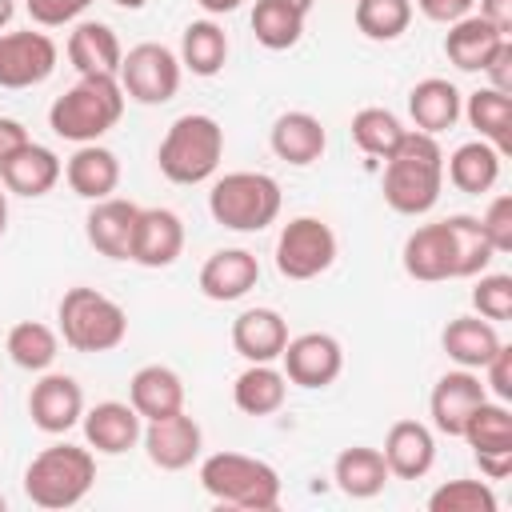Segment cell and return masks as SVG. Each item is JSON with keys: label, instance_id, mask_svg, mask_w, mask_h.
Listing matches in <instances>:
<instances>
[{"label": "cell", "instance_id": "3", "mask_svg": "<svg viewBox=\"0 0 512 512\" xmlns=\"http://www.w3.org/2000/svg\"><path fill=\"white\" fill-rule=\"evenodd\" d=\"M200 488L224 504L244 512H272L280 504V476L272 464L244 452H212L200 464Z\"/></svg>", "mask_w": 512, "mask_h": 512}, {"label": "cell", "instance_id": "32", "mask_svg": "<svg viewBox=\"0 0 512 512\" xmlns=\"http://www.w3.org/2000/svg\"><path fill=\"white\" fill-rule=\"evenodd\" d=\"M500 152L488 144V140H468V144H460L452 156H448V180L460 188V192H468V196H480V192H488L496 180H500Z\"/></svg>", "mask_w": 512, "mask_h": 512}, {"label": "cell", "instance_id": "51", "mask_svg": "<svg viewBox=\"0 0 512 512\" xmlns=\"http://www.w3.org/2000/svg\"><path fill=\"white\" fill-rule=\"evenodd\" d=\"M196 4H200L208 16H224V12H236L244 0H196Z\"/></svg>", "mask_w": 512, "mask_h": 512}, {"label": "cell", "instance_id": "49", "mask_svg": "<svg viewBox=\"0 0 512 512\" xmlns=\"http://www.w3.org/2000/svg\"><path fill=\"white\" fill-rule=\"evenodd\" d=\"M480 16L496 28V32H512V0H480Z\"/></svg>", "mask_w": 512, "mask_h": 512}, {"label": "cell", "instance_id": "19", "mask_svg": "<svg viewBox=\"0 0 512 512\" xmlns=\"http://www.w3.org/2000/svg\"><path fill=\"white\" fill-rule=\"evenodd\" d=\"M256 280H260V264L248 248H220L200 268V292L220 304L248 296L256 288Z\"/></svg>", "mask_w": 512, "mask_h": 512}, {"label": "cell", "instance_id": "30", "mask_svg": "<svg viewBox=\"0 0 512 512\" xmlns=\"http://www.w3.org/2000/svg\"><path fill=\"white\" fill-rule=\"evenodd\" d=\"M460 108H464V104H460L456 84H448V80H440V76H428V80H420V84L408 92L412 124H416V132H428V136L452 128V124L460 120Z\"/></svg>", "mask_w": 512, "mask_h": 512}, {"label": "cell", "instance_id": "34", "mask_svg": "<svg viewBox=\"0 0 512 512\" xmlns=\"http://www.w3.org/2000/svg\"><path fill=\"white\" fill-rule=\"evenodd\" d=\"M228 60V36L216 20H192L180 36V64L192 76H216Z\"/></svg>", "mask_w": 512, "mask_h": 512}, {"label": "cell", "instance_id": "13", "mask_svg": "<svg viewBox=\"0 0 512 512\" xmlns=\"http://www.w3.org/2000/svg\"><path fill=\"white\" fill-rule=\"evenodd\" d=\"M488 400V388L480 384V376L472 368H456V372H444L428 396V412H432V424L436 432L444 436H460L468 416Z\"/></svg>", "mask_w": 512, "mask_h": 512}, {"label": "cell", "instance_id": "40", "mask_svg": "<svg viewBox=\"0 0 512 512\" xmlns=\"http://www.w3.org/2000/svg\"><path fill=\"white\" fill-rule=\"evenodd\" d=\"M412 24V0H356V28L368 40H396Z\"/></svg>", "mask_w": 512, "mask_h": 512}, {"label": "cell", "instance_id": "23", "mask_svg": "<svg viewBox=\"0 0 512 512\" xmlns=\"http://www.w3.org/2000/svg\"><path fill=\"white\" fill-rule=\"evenodd\" d=\"M68 60L80 76H120V60L124 48L116 40V32L100 20H84L72 28L68 36Z\"/></svg>", "mask_w": 512, "mask_h": 512}, {"label": "cell", "instance_id": "44", "mask_svg": "<svg viewBox=\"0 0 512 512\" xmlns=\"http://www.w3.org/2000/svg\"><path fill=\"white\" fill-rule=\"evenodd\" d=\"M88 4H92V0H24L28 16H32L36 24H44V28H60V24L76 20Z\"/></svg>", "mask_w": 512, "mask_h": 512}, {"label": "cell", "instance_id": "1", "mask_svg": "<svg viewBox=\"0 0 512 512\" xmlns=\"http://www.w3.org/2000/svg\"><path fill=\"white\" fill-rule=\"evenodd\" d=\"M444 188V152L428 132H404L384 164V200L400 216H424L436 208Z\"/></svg>", "mask_w": 512, "mask_h": 512}, {"label": "cell", "instance_id": "29", "mask_svg": "<svg viewBox=\"0 0 512 512\" xmlns=\"http://www.w3.org/2000/svg\"><path fill=\"white\" fill-rule=\"evenodd\" d=\"M504 40H508V36L496 32L484 16H464V20L448 24L444 56H448L460 72H484V64L492 60V52H496Z\"/></svg>", "mask_w": 512, "mask_h": 512}, {"label": "cell", "instance_id": "43", "mask_svg": "<svg viewBox=\"0 0 512 512\" xmlns=\"http://www.w3.org/2000/svg\"><path fill=\"white\" fill-rule=\"evenodd\" d=\"M480 228H484L492 252H512V196L508 192H500L488 204V212L480 216Z\"/></svg>", "mask_w": 512, "mask_h": 512}, {"label": "cell", "instance_id": "25", "mask_svg": "<svg viewBox=\"0 0 512 512\" xmlns=\"http://www.w3.org/2000/svg\"><path fill=\"white\" fill-rule=\"evenodd\" d=\"M128 404L140 412V420H160L184 408V380L164 364H144L128 380Z\"/></svg>", "mask_w": 512, "mask_h": 512}, {"label": "cell", "instance_id": "54", "mask_svg": "<svg viewBox=\"0 0 512 512\" xmlns=\"http://www.w3.org/2000/svg\"><path fill=\"white\" fill-rule=\"evenodd\" d=\"M284 4H292V8H296V12H304V16H308V12H312V4H316V0H284Z\"/></svg>", "mask_w": 512, "mask_h": 512}, {"label": "cell", "instance_id": "53", "mask_svg": "<svg viewBox=\"0 0 512 512\" xmlns=\"http://www.w3.org/2000/svg\"><path fill=\"white\" fill-rule=\"evenodd\" d=\"M4 228H8V188L0 184V236H4Z\"/></svg>", "mask_w": 512, "mask_h": 512}, {"label": "cell", "instance_id": "9", "mask_svg": "<svg viewBox=\"0 0 512 512\" xmlns=\"http://www.w3.org/2000/svg\"><path fill=\"white\" fill-rule=\"evenodd\" d=\"M336 260V232L320 216H296L276 236V272L284 280H312Z\"/></svg>", "mask_w": 512, "mask_h": 512}, {"label": "cell", "instance_id": "48", "mask_svg": "<svg viewBox=\"0 0 512 512\" xmlns=\"http://www.w3.org/2000/svg\"><path fill=\"white\" fill-rule=\"evenodd\" d=\"M28 144V128L12 116H0V160H8L12 152H20Z\"/></svg>", "mask_w": 512, "mask_h": 512}, {"label": "cell", "instance_id": "41", "mask_svg": "<svg viewBox=\"0 0 512 512\" xmlns=\"http://www.w3.org/2000/svg\"><path fill=\"white\" fill-rule=\"evenodd\" d=\"M428 512H496V492L484 480H448L428 496Z\"/></svg>", "mask_w": 512, "mask_h": 512}, {"label": "cell", "instance_id": "24", "mask_svg": "<svg viewBox=\"0 0 512 512\" xmlns=\"http://www.w3.org/2000/svg\"><path fill=\"white\" fill-rule=\"evenodd\" d=\"M268 144H272V152H276L284 164L308 168V164H316V160L324 156L328 132H324V124H320L312 112H284V116H276Z\"/></svg>", "mask_w": 512, "mask_h": 512}, {"label": "cell", "instance_id": "42", "mask_svg": "<svg viewBox=\"0 0 512 512\" xmlns=\"http://www.w3.org/2000/svg\"><path fill=\"white\" fill-rule=\"evenodd\" d=\"M472 308H476V316H484L492 324L512 320V276H504V272L484 276L480 272V284L472 288Z\"/></svg>", "mask_w": 512, "mask_h": 512}, {"label": "cell", "instance_id": "12", "mask_svg": "<svg viewBox=\"0 0 512 512\" xmlns=\"http://www.w3.org/2000/svg\"><path fill=\"white\" fill-rule=\"evenodd\" d=\"M28 416L48 436L68 432L84 416V392H80V384L72 376H64V372H44L32 384V392H28Z\"/></svg>", "mask_w": 512, "mask_h": 512}, {"label": "cell", "instance_id": "21", "mask_svg": "<svg viewBox=\"0 0 512 512\" xmlns=\"http://www.w3.org/2000/svg\"><path fill=\"white\" fill-rule=\"evenodd\" d=\"M80 420H84V440H88L96 452H104V456L128 452V448L140 440V432H144L140 412H136L132 404H120V400H104V404L88 408Z\"/></svg>", "mask_w": 512, "mask_h": 512}, {"label": "cell", "instance_id": "14", "mask_svg": "<svg viewBox=\"0 0 512 512\" xmlns=\"http://www.w3.org/2000/svg\"><path fill=\"white\" fill-rule=\"evenodd\" d=\"M140 440H144V452H148V460H152L156 468L180 472V468H188V464L200 456L204 432H200V424H196L192 416H184V408H180V412H172V416L148 420V428L140 432Z\"/></svg>", "mask_w": 512, "mask_h": 512}, {"label": "cell", "instance_id": "26", "mask_svg": "<svg viewBox=\"0 0 512 512\" xmlns=\"http://www.w3.org/2000/svg\"><path fill=\"white\" fill-rule=\"evenodd\" d=\"M440 344H444L448 360H456L460 368L480 372L500 352L504 340H500V332H496L492 320H484V316H456V320H448Z\"/></svg>", "mask_w": 512, "mask_h": 512}, {"label": "cell", "instance_id": "38", "mask_svg": "<svg viewBox=\"0 0 512 512\" xmlns=\"http://www.w3.org/2000/svg\"><path fill=\"white\" fill-rule=\"evenodd\" d=\"M404 124L388 112V108H360L352 116V140L360 144V152L376 156V160H388L396 152V144L404 140Z\"/></svg>", "mask_w": 512, "mask_h": 512}, {"label": "cell", "instance_id": "6", "mask_svg": "<svg viewBox=\"0 0 512 512\" xmlns=\"http://www.w3.org/2000/svg\"><path fill=\"white\" fill-rule=\"evenodd\" d=\"M56 320H60V340L72 352H112L128 336V312L112 296L84 284L60 296Z\"/></svg>", "mask_w": 512, "mask_h": 512}, {"label": "cell", "instance_id": "46", "mask_svg": "<svg viewBox=\"0 0 512 512\" xmlns=\"http://www.w3.org/2000/svg\"><path fill=\"white\" fill-rule=\"evenodd\" d=\"M472 4L476 0H416V8L436 24H456V20L472 16Z\"/></svg>", "mask_w": 512, "mask_h": 512}, {"label": "cell", "instance_id": "36", "mask_svg": "<svg viewBox=\"0 0 512 512\" xmlns=\"http://www.w3.org/2000/svg\"><path fill=\"white\" fill-rule=\"evenodd\" d=\"M448 224V232H452V256H456V280H464V276H480L488 264H492V244H488V236H484V228H480V216H464V212H456V216H448L444 220Z\"/></svg>", "mask_w": 512, "mask_h": 512}, {"label": "cell", "instance_id": "17", "mask_svg": "<svg viewBox=\"0 0 512 512\" xmlns=\"http://www.w3.org/2000/svg\"><path fill=\"white\" fill-rule=\"evenodd\" d=\"M136 212H140V208H136L132 200H120V196L92 200V212L84 216V236H88V244H92L100 256H108V260H128Z\"/></svg>", "mask_w": 512, "mask_h": 512}, {"label": "cell", "instance_id": "37", "mask_svg": "<svg viewBox=\"0 0 512 512\" xmlns=\"http://www.w3.org/2000/svg\"><path fill=\"white\" fill-rule=\"evenodd\" d=\"M252 32L264 48L284 52L304 36V12H296L284 0H256L252 8Z\"/></svg>", "mask_w": 512, "mask_h": 512}, {"label": "cell", "instance_id": "16", "mask_svg": "<svg viewBox=\"0 0 512 512\" xmlns=\"http://www.w3.org/2000/svg\"><path fill=\"white\" fill-rule=\"evenodd\" d=\"M404 272L420 284L436 280H456V256H452V232L444 220L420 224L404 240Z\"/></svg>", "mask_w": 512, "mask_h": 512}, {"label": "cell", "instance_id": "20", "mask_svg": "<svg viewBox=\"0 0 512 512\" xmlns=\"http://www.w3.org/2000/svg\"><path fill=\"white\" fill-rule=\"evenodd\" d=\"M384 464L400 480H420L436 464V440L432 428L420 420H396L384 436Z\"/></svg>", "mask_w": 512, "mask_h": 512}, {"label": "cell", "instance_id": "22", "mask_svg": "<svg viewBox=\"0 0 512 512\" xmlns=\"http://www.w3.org/2000/svg\"><path fill=\"white\" fill-rule=\"evenodd\" d=\"M60 156L44 144H24L20 152H12L8 160H0V184L12 192V196H44L56 188L60 180Z\"/></svg>", "mask_w": 512, "mask_h": 512}, {"label": "cell", "instance_id": "4", "mask_svg": "<svg viewBox=\"0 0 512 512\" xmlns=\"http://www.w3.org/2000/svg\"><path fill=\"white\" fill-rule=\"evenodd\" d=\"M96 484V460L88 448L76 444H52L40 456H32L24 472V496L36 508H76Z\"/></svg>", "mask_w": 512, "mask_h": 512}, {"label": "cell", "instance_id": "45", "mask_svg": "<svg viewBox=\"0 0 512 512\" xmlns=\"http://www.w3.org/2000/svg\"><path fill=\"white\" fill-rule=\"evenodd\" d=\"M484 372H488V388L500 396V404H508L512 400V348L500 344V352L484 364Z\"/></svg>", "mask_w": 512, "mask_h": 512}, {"label": "cell", "instance_id": "47", "mask_svg": "<svg viewBox=\"0 0 512 512\" xmlns=\"http://www.w3.org/2000/svg\"><path fill=\"white\" fill-rule=\"evenodd\" d=\"M484 76L492 80L488 88H496V92H512V40H504V44L492 52V60L484 64Z\"/></svg>", "mask_w": 512, "mask_h": 512}, {"label": "cell", "instance_id": "55", "mask_svg": "<svg viewBox=\"0 0 512 512\" xmlns=\"http://www.w3.org/2000/svg\"><path fill=\"white\" fill-rule=\"evenodd\" d=\"M112 4H116V8H128V12H136V8H144L148 0H112Z\"/></svg>", "mask_w": 512, "mask_h": 512}, {"label": "cell", "instance_id": "15", "mask_svg": "<svg viewBox=\"0 0 512 512\" xmlns=\"http://www.w3.org/2000/svg\"><path fill=\"white\" fill-rule=\"evenodd\" d=\"M184 252V224L172 208H140L132 228V252L140 268H168Z\"/></svg>", "mask_w": 512, "mask_h": 512}, {"label": "cell", "instance_id": "33", "mask_svg": "<svg viewBox=\"0 0 512 512\" xmlns=\"http://www.w3.org/2000/svg\"><path fill=\"white\" fill-rule=\"evenodd\" d=\"M468 112V124L480 132V140H488L500 156L512 148V100L508 92H496V88H480L468 96V104L460 108Z\"/></svg>", "mask_w": 512, "mask_h": 512}, {"label": "cell", "instance_id": "11", "mask_svg": "<svg viewBox=\"0 0 512 512\" xmlns=\"http://www.w3.org/2000/svg\"><path fill=\"white\" fill-rule=\"evenodd\" d=\"M284 360V376L300 388H328L340 368H344V348L336 336L328 332H304V336H292L280 352Z\"/></svg>", "mask_w": 512, "mask_h": 512}, {"label": "cell", "instance_id": "50", "mask_svg": "<svg viewBox=\"0 0 512 512\" xmlns=\"http://www.w3.org/2000/svg\"><path fill=\"white\" fill-rule=\"evenodd\" d=\"M476 464L488 480H504L512 472V452H476Z\"/></svg>", "mask_w": 512, "mask_h": 512}, {"label": "cell", "instance_id": "52", "mask_svg": "<svg viewBox=\"0 0 512 512\" xmlns=\"http://www.w3.org/2000/svg\"><path fill=\"white\" fill-rule=\"evenodd\" d=\"M16 16V0H0V28H8Z\"/></svg>", "mask_w": 512, "mask_h": 512}, {"label": "cell", "instance_id": "28", "mask_svg": "<svg viewBox=\"0 0 512 512\" xmlns=\"http://www.w3.org/2000/svg\"><path fill=\"white\" fill-rule=\"evenodd\" d=\"M388 464H384V452L380 448H368V444H352L336 456L332 464V480L344 496L352 500H372L376 492H384L388 484Z\"/></svg>", "mask_w": 512, "mask_h": 512}, {"label": "cell", "instance_id": "10", "mask_svg": "<svg viewBox=\"0 0 512 512\" xmlns=\"http://www.w3.org/2000/svg\"><path fill=\"white\" fill-rule=\"evenodd\" d=\"M56 40L44 32H0V88H36L56 72Z\"/></svg>", "mask_w": 512, "mask_h": 512}, {"label": "cell", "instance_id": "18", "mask_svg": "<svg viewBox=\"0 0 512 512\" xmlns=\"http://www.w3.org/2000/svg\"><path fill=\"white\" fill-rule=\"evenodd\" d=\"M288 344V320L276 308H244L232 320V348L248 364H272L280 360Z\"/></svg>", "mask_w": 512, "mask_h": 512}, {"label": "cell", "instance_id": "39", "mask_svg": "<svg viewBox=\"0 0 512 512\" xmlns=\"http://www.w3.org/2000/svg\"><path fill=\"white\" fill-rule=\"evenodd\" d=\"M460 436L472 444V452H512V412L504 404L484 400L468 416V424H464Z\"/></svg>", "mask_w": 512, "mask_h": 512}, {"label": "cell", "instance_id": "31", "mask_svg": "<svg viewBox=\"0 0 512 512\" xmlns=\"http://www.w3.org/2000/svg\"><path fill=\"white\" fill-rule=\"evenodd\" d=\"M284 396H288V376L276 372L272 364H248L232 384V404L244 416H272L284 408Z\"/></svg>", "mask_w": 512, "mask_h": 512}, {"label": "cell", "instance_id": "8", "mask_svg": "<svg viewBox=\"0 0 512 512\" xmlns=\"http://www.w3.org/2000/svg\"><path fill=\"white\" fill-rule=\"evenodd\" d=\"M180 72H184V64L172 48L144 40V44L124 52L116 80H120L124 96L136 104H168L180 92Z\"/></svg>", "mask_w": 512, "mask_h": 512}, {"label": "cell", "instance_id": "5", "mask_svg": "<svg viewBox=\"0 0 512 512\" xmlns=\"http://www.w3.org/2000/svg\"><path fill=\"white\" fill-rule=\"evenodd\" d=\"M224 156V128L204 112H184L160 140L156 164L172 184H204Z\"/></svg>", "mask_w": 512, "mask_h": 512}, {"label": "cell", "instance_id": "27", "mask_svg": "<svg viewBox=\"0 0 512 512\" xmlns=\"http://www.w3.org/2000/svg\"><path fill=\"white\" fill-rule=\"evenodd\" d=\"M64 176H68V188L84 200H104L116 192L120 184V160L116 152L100 148V144H80L68 164H64Z\"/></svg>", "mask_w": 512, "mask_h": 512}, {"label": "cell", "instance_id": "35", "mask_svg": "<svg viewBox=\"0 0 512 512\" xmlns=\"http://www.w3.org/2000/svg\"><path fill=\"white\" fill-rule=\"evenodd\" d=\"M4 348H8V356H12L16 368H24V372H48L52 360L60 356V332H52L40 320H20V324L8 328Z\"/></svg>", "mask_w": 512, "mask_h": 512}, {"label": "cell", "instance_id": "56", "mask_svg": "<svg viewBox=\"0 0 512 512\" xmlns=\"http://www.w3.org/2000/svg\"><path fill=\"white\" fill-rule=\"evenodd\" d=\"M4 508H8V500H4V492H0V512H4Z\"/></svg>", "mask_w": 512, "mask_h": 512}, {"label": "cell", "instance_id": "7", "mask_svg": "<svg viewBox=\"0 0 512 512\" xmlns=\"http://www.w3.org/2000/svg\"><path fill=\"white\" fill-rule=\"evenodd\" d=\"M280 184L268 172H224L208 192V212L232 232H260L280 216Z\"/></svg>", "mask_w": 512, "mask_h": 512}, {"label": "cell", "instance_id": "2", "mask_svg": "<svg viewBox=\"0 0 512 512\" xmlns=\"http://www.w3.org/2000/svg\"><path fill=\"white\" fill-rule=\"evenodd\" d=\"M124 88L116 76H80L48 108V128L72 144H96L124 116Z\"/></svg>", "mask_w": 512, "mask_h": 512}]
</instances>
